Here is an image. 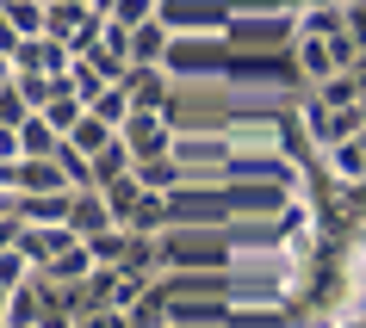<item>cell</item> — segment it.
I'll list each match as a JSON object with an SVG mask.
<instances>
[]
</instances>
